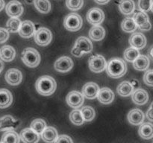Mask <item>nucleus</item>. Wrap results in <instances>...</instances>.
<instances>
[{"mask_svg": "<svg viewBox=\"0 0 153 143\" xmlns=\"http://www.w3.org/2000/svg\"><path fill=\"white\" fill-rule=\"evenodd\" d=\"M56 86L55 79L49 75L41 76L35 83L36 90L40 95L43 96H49L53 94L56 89Z\"/></svg>", "mask_w": 153, "mask_h": 143, "instance_id": "obj_1", "label": "nucleus"}, {"mask_svg": "<svg viewBox=\"0 0 153 143\" xmlns=\"http://www.w3.org/2000/svg\"><path fill=\"white\" fill-rule=\"evenodd\" d=\"M105 69L107 74L113 78L123 77L127 71L126 63L123 60L119 57L111 59L106 65Z\"/></svg>", "mask_w": 153, "mask_h": 143, "instance_id": "obj_2", "label": "nucleus"}, {"mask_svg": "<svg viewBox=\"0 0 153 143\" xmlns=\"http://www.w3.org/2000/svg\"><path fill=\"white\" fill-rule=\"evenodd\" d=\"M93 50V44L91 40L85 37H80L77 39L71 52L75 57H80L84 54L91 53Z\"/></svg>", "mask_w": 153, "mask_h": 143, "instance_id": "obj_3", "label": "nucleus"}, {"mask_svg": "<svg viewBox=\"0 0 153 143\" xmlns=\"http://www.w3.org/2000/svg\"><path fill=\"white\" fill-rule=\"evenodd\" d=\"M22 60L27 66L34 68L40 63V55L36 49L27 48L22 53Z\"/></svg>", "mask_w": 153, "mask_h": 143, "instance_id": "obj_4", "label": "nucleus"}, {"mask_svg": "<svg viewBox=\"0 0 153 143\" xmlns=\"http://www.w3.org/2000/svg\"><path fill=\"white\" fill-rule=\"evenodd\" d=\"M83 20L80 15L76 13H72L67 15L64 20V26L70 31H79L82 26Z\"/></svg>", "mask_w": 153, "mask_h": 143, "instance_id": "obj_5", "label": "nucleus"}, {"mask_svg": "<svg viewBox=\"0 0 153 143\" xmlns=\"http://www.w3.org/2000/svg\"><path fill=\"white\" fill-rule=\"evenodd\" d=\"M34 40L40 46H46L50 43L52 40V34L46 28H40L34 33Z\"/></svg>", "mask_w": 153, "mask_h": 143, "instance_id": "obj_6", "label": "nucleus"}, {"mask_svg": "<svg viewBox=\"0 0 153 143\" xmlns=\"http://www.w3.org/2000/svg\"><path fill=\"white\" fill-rule=\"evenodd\" d=\"M90 69L95 73H100L104 71L106 68L105 59L102 55H93L88 60Z\"/></svg>", "mask_w": 153, "mask_h": 143, "instance_id": "obj_7", "label": "nucleus"}, {"mask_svg": "<svg viewBox=\"0 0 153 143\" xmlns=\"http://www.w3.org/2000/svg\"><path fill=\"white\" fill-rule=\"evenodd\" d=\"M87 20L93 25H98L101 24L105 19V13L101 9L94 7L88 10L87 13Z\"/></svg>", "mask_w": 153, "mask_h": 143, "instance_id": "obj_8", "label": "nucleus"}, {"mask_svg": "<svg viewBox=\"0 0 153 143\" xmlns=\"http://www.w3.org/2000/svg\"><path fill=\"white\" fill-rule=\"evenodd\" d=\"M133 19L137 26L143 31H149L151 28V24L149 22L147 13L143 11L136 12L133 16Z\"/></svg>", "mask_w": 153, "mask_h": 143, "instance_id": "obj_9", "label": "nucleus"}, {"mask_svg": "<svg viewBox=\"0 0 153 143\" xmlns=\"http://www.w3.org/2000/svg\"><path fill=\"white\" fill-rule=\"evenodd\" d=\"M23 6L22 3L16 0H12L7 3L5 7L7 14L11 18H18L23 13Z\"/></svg>", "mask_w": 153, "mask_h": 143, "instance_id": "obj_10", "label": "nucleus"}, {"mask_svg": "<svg viewBox=\"0 0 153 143\" xmlns=\"http://www.w3.org/2000/svg\"><path fill=\"white\" fill-rule=\"evenodd\" d=\"M66 101L72 108H79L84 103V95L78 91H71L67 94Z\"/></svg>", "mask_w": 153, "mask_h": 143, "instance_id": "obj_11", "label": "nucleus"}, {"mask_svg": "<svg viewBox=\"0 0 153 143\" xmlns=\"http://www.w3.org/2000/svg\"><path fill=\"white\" fill-rule=\"evenodd\" d=\"M55 69L61 73L70 72L73 66V61L70 57L67 56L58 58L55 63Z\"/></svg>", "mask_w": 153, "mask_h": 143, "instance_id": "obj_12", "label": "nucleus"}, {"mask_svg": "<svg viewBox=\"0 0 153 143\" xmlns=\"http://www.w3.org/2000/svg\"><path fill=\"white\" fill-rule=\"evenodd\" d=\"M19 125V121L12 116L6 115L0 118V131H7L16 129Z\"/></svg>", "mask_w": 153, "mask_h": 143, "instance_id": "obj_13", "label": "nucleus"}, {"mask_svg": "<svg viewBox=\"0 0 153 143\" xmlns=\"http://www.w3.org/2000/svg\"><path fill=\"white\" fill-rule=\"evenodd\" d=\"M5 80L7 83L12 86L19 85L22 82V74L17 69H10L5 73Z\"/></svg>", "mask_w": 153, "mask_h": 143, "instance_id": "obj_14", "label": "nucleus"}, {"mask_svg": "<svg viewBox=\"0 0 153 143\" xmlns=\"http://www.w3.org/2000/svg\"><path fill=\"white\" fill-rule=\"evenodd\" d=\"M19 34L23 38H30L34 35L35 26L31 21L25 20L21 22L19 28Z\"/></svg>", "mask_w": 153, "mask_h": 143, "instance_id": "obj_15", "label": "nucleus"}, {"mask_svg": "<svg viewBox=\"0 0 153 143\" xmlns=\"http://www.w3.org/2000/svg\"><path fill=\"white\" fill-rule=\"evenodd\" d=\"M19 138L23 143H37L40 140V135L31 128H25L21 131Z\"/></svg>", "mask_w": 153, "mask_h": 143, "instance_id": "obj_16", "label": "nucleus"}, {"mask_svg": "<svg viewBox=\"0 0 153 143\" xmlns=\"http://www.w3.org/2000/svg\"><path fill=\"white\" fill-rule=\"evenodd\" d=\"M100 87L94 82H88L85 83L82 88V95L88 99H94L98 95Z\"/></svg>", "mask_w": 153, "mask_h": 143, "instance_id": "obj_17", "label": "nucleus"}, {"mask_svg": "<svg viewBox=\"0 0 153 143\" xmlns=\"http://www.w3.org/2000/svg\"><path fill=\"white\" fill-rule=\"evenodd\" d=\"M129 44L136 49H142L146 46V39L143 34L139 32L134 33L129 38Z\"/></svg>", "mask_w": 153, "mask_h": 143, "instance_id": "obj_18", "label": "nucleus"}, {"mask_svg": "<svg viewBox=\"0 0 153 143\" xmlns=\"http://www.w3.org/2000/svg\"><path fill=\"white\" fill-rule=\"evenodd\" d=\"M131 95L133 102L137 105H143L149 100V95L143 89L137 88L133 91Z\"/></svg>", "mask_w": 153, "mask_h": 143, "instance_id": "obj_19", "label": "nucleus"}, {"mask_svg": "<svg viewBox=\"0 0 153 143\" xmlns=\"http://www.w3.org/2000/svg\"><path fill=\"white\" fill-rule=\"evenodd\" d=\"M97 98L102 104H111L114 99V94L111 89L108 87H104L100 89Z\"/></svg>", "mask_w": 153, "mask_h": 143, "instance_id": "obj_20", "label": "nucleus"}, {"mask_svg": "<svg viewBox=\"0 0 153 143\" xmlns=\"http://www.w3.org/2000/svg\"><path fill=\"white\" fill-rule=\"evenodd\" d=\"M128 121L132 125H141L144 120V114L140 109H133L128 113Z\"/></svg>", "mask_w": 153, "mask_h": 143, "instance_id": "obj_21", "label": "nucleus"}, {"mask_svg": "<svg viewBox=\"0 0 153 143\" xmlns=\"http://www.w3.org/2000/svg\"><path fill=\"white\" fill-rule=\"evenodd\" d=\"M40 135L43 141L46 143L55 142L58 136V131L53 127H46Z\"/></svg>", "mask_w": 153, "mask_h": 143, "instance_id": "obj_22", "label": "nucleus"}, {"mask_svg": "<svg viewBox=\"0 0 153 143\" xmlns=\"http://www.w3.org/2000/svg\"><path fill=\"white\" fill-rule=\"evenodd\" d=\"M16 56L14 48L10 46H4L0 49V58L6 62H10Z\"/></svg>", "mask_w": 153, "mask_h": 143, "instance_id": "obj_23", "label": "nucleus"}, {"mask_svg": "<svg viewBox=\"0 0 153 143\" xmlns=\"http://www.w3.org/2000/svg\"><path fill=\"white\" fill-rule=\"evenodd\" d=\"M13 101L12 94L8 89H0V108H7Z\"/></svg>", "mask_w": 153, "mask_h": 143, "instance_id": "obj_24", "label": "nucleus"}, {"mask_svg": "<svg viewBox=\"0 0 153 143\" xmlns=\"http://www.w3.org/2000/svg\"><path fill=\"white\" fill-rule=\"evenodd\" d=\"M138 133L141 138L144 139H150L153 136V125L149 122H145L140 125Z\"/></svg>", "mask_w": 153, "mask_h": 143, "instance_id": "obj_25", "label": "nucleus"}, {"mask_svg": "<svg viewBox=\"0 0 153 143\" xmlns=\"http://www.w3.org/2000/svg\"><path fill=\"white\" fill-rule=\"evenodd\" d=\"M149 66V60L146 55H139L134 61L133 66L138 71H145Z\"/></svg>", "mask_w": 153, "mask_h": 143, "instance_id": "obj_26", "label": "nucleus"}, {"mask_svg": "<svg viewBox=\"0 0 153 143\" xmlns=\"http://www.w3.org/2000/svg\"><path fill=\"white\" fill-rule=\"evenodd\" d=\"M118 6L120 12L124 15H130L135 9V4L133 0H121Z\"/></svg>", "mask_w": 153, "mask_h": 143, "instance_id": "obj_27", "label": "nucleus"}, {"mask_svg": "<svg viewBox=\"0 0 153 143\" xmlns=\"http://www.w3.org/2000/svg\"><path fill=\"white\" fill-rule=\"evenodd\" d=\"M134 90V87L129 81H123L118 85L117 88V92L120 96L127 97L131 95L133 91Z\"/></svg>", "mask_w": 153, "mask_h": 143, "instance_id": "obj_28", "label": "nucleus"}, {"mask_svg": "<svg viewBox=\"0 0 153 143\" xmlns=\"http://www.w3.org/2000/svg\"><path fill=\"white\" fill-rule=\"evenodd\" d=\"M89 36L94 41H100L104 39L105 36V31L100 25H94L91 28L89 31Z\"/></svg>", "mask_w": 153, "mask_h": 143, "instance_id": "obj_29", "label": "nucleus"}, {"mask_svg": "<svg viewBox=\"0 0 153 143\" xmlns=\"http://www.w3.org/2000/svg\"><path fill=\"white\" fill-rule=\"evenodd\" d=\"M20 138L19 135L14 131L13 130H7L1 136V143H19Z\"/></svg>", "mask_w": 153, "mask_h": 143, "instance_id": "obj_30", "label": "nucleus"}, {"mask_svg": "<svg viewBox=\"0 0 153 143\" xmlns=\"http://www.w3.org/2000/svg\"><path fill=\"white\" fill-rule=\"evenodd\" d=\"M121 28L125 32H134L137 29V26L132 17H126L123 20Z\"/></svg>", "mask_w": 153, "mask_h": 143, "instance_id": "obj_31", "label": "nucleus"}, {"mask_svg": "<svg viewBox=\"0 0 153 143\" xmlns=\"http://www.w3.org/2000/svg\"><path fill=\"white\" fill-rule=\"evenodd\" d=\"M37 10L42 13H48L51 10V3L49 0H34Z\"/></svg>", "mask_w": 153, "mask_h": 143, "instance_id": "obj_32", "label": "nucleus"}, {"mask_svg": "<svg viewBox=\"0 0 153 143\" xmlns=\"http://www.w3.org/2000/svg\"><path fill=\"white\" fill-rule=\"evenodd\" d=\"M46 128V123L43 119H36L31 123V129L35 131L39 135L42 133L43 130Z\"/></svg>", "mask_w": 153, "mask_h": 143, "instance_id": "obj_33", "label": "nucleus"}, {"mask_svg": "<svg viewBox=\"0 0 153 143\" xmlns=\"http://www.w3.org/2000/svg\"><path fill=\"white\" fill-rule=\"evenodd\" d=\"M81 113H82L84 121L85 122H91L95 118V110L91 106H85L82 107Z\"/></svg>", "mask_w": 153, "mask_h": 143, "instance_id": "obj_34", "label": "nucleus"}, {"mask_svg": "<svg viewBox=\"0 0 153 143\" xmlns=\"http://www.w3.org/2000/svg\"><path fill=\"white\" fill-rule=\"evenodd\" d=\"M70 119L72 122V123L76 125H78V126L83 125L84 122H85L83 117H82L81 110H75L72 111L70 113Z\"/></svg>", "mask_w": 153, "mask_h": 143, "instance_id": "obj_35", "label": "nucleus"}, {"mask_svg": "<svg viewBox=\"0 0 153 143\" xmlns=\"http://www.w3.org/2000/svg\"><path fill=\"white\" fill-rule=\"evenodd\" d=\"M21 22L18 18H10L7 22L6 26L8 32L16 33L19 31Z\"/></svg>", "mask_w": 153, "mask_h": 143, "instance_id": "obj_36", "label": "nucleus"}, {"mask_svg": "<svg viewBox=\"0 0 153 143\" xmlns=\"http://www.w3.org/2000/svg\"><path fill=\"white\" fill-rule=\"evenodd\" d=\"M124 58L126 60L130 61V62H133L137 57L140 55L138 49H136L134 48H128L124 52Z\"/></svg>", "mask_w": 153, "mask_h": 143, "instance_id": "obj_37", "label": "nucleus"}, {"mask_svg": "<svg viewBox=\"0 0 153 143\" xmlns=\"http://www.w3.org/2000/svg\"><path fill=\"white\" fill-rule=\"evenodd\" d=\"M84 4L83 0H66V5L67 8L73 11L80 10Z\"/></svg>", "mask_w": 153, "mask_h": 143, "instance_id": "obj_38", "label": "nucleus"}, {"mask_svg": "<svg viewBox=\"0 0 153 143\" xmlns=\"http://www.w3.org/2000/svg\"><path fill=\"white\" fill-rule=\"evenodd\" d=\"M138 7L141 11L149 12L152 10V0H138Z\"/></svg>", "mask_w": 153, "mask_h": 143, "instance_id": "obj_39", "label": "nucleus"}, {"mask_svg": "<svg viewBox=\"0 0 153 143\" xmlns=\"http://www.w3.org/2000/svg\"><path fill=\"white\" fill-rule=\"evenodd\" d=\"M152 74H153V71L152 69L147 70L146 72V73L144 74L143 76V81L146 83V85L149 86H152L153 83H152Z\"/></svg>", "mask_w": 153, "mask_h": 143, "instance_id": "obj_40", "label": "nucleus"}, {"mask_svg": "<svg viewBox=\"0 0 153 143\" xmlns=\"http://www.w3.org/2000/svg\"><path fill=\"white\" fill-rule=\"evenodd\" d=\"M9 38V32L6 28H0V43H5Z\"/></svg>", "mask_w": 153, "mask_h": 143, "instance_id": "obj_41", "label": "nucleus"}, {"mask_svg": "<svg viewBox=\"0 0 153 143\" xmlns=\"http://www.w3.org/2000/svg\"><path fill=\"white\" fill-rule=\"evenodd\" d=\"M55 143H73V142L69 136L61 135L58 136L55 141Z\"/></svg>", "mask_w": 153, "mask_h": 143, "instance_id": "obj_42", "label": "nucleus"}, {"mask_svg": "<svg viewBox=\"0 0 153 143\" xmlns=\"http://www.w3.org/2000/svg\"><path fill=\"white\" fill-rule=\"evenodd\" d=\"M146 117H147V119H149L151 122L153 120V119H152V104H151V106L149 107V109L147 110V112H146Z\"/></svg>", "mask_w": 153, "mask_h": 143, "instance_id": "obj_43", "label": "nucleus"}, {"mask_svg": "<svg viewBox=\"0 0 153 143\" xmlns=\"http://www.w3.org/2000/svg\"><path fill=\"white\" fill-rule=\"evenodd\" d=\"M130 83H131V84L132 85V86L134 87V89H137V86H138V85H139L138 81H137V80H132L131 82H130Z\"/></svg>", "mask_w": 153, "mask_h": 143, "instance_id": "obj_44", "label": "nucleus"}, {"mask_svg": "<svg viewBox=\"0 0 153 143\" xmlns=\"http://www.w3.org/2000/svg\"><path fill=\"white\" fill-rule=\"evenodd\" d=\"M94 1L99 4H107L110 0H94Z\"/></svg>", "mask_w": 153, "mask_h": 143, "instance_id": "obj_45", "label": "nucleus"}, {"mask_svg": "<svg viewBox=\"0 0 153 143\" xmlns=\"http://www.w3.org/2000/svg\"><path fill=\"white\" fill-rule=\"evenodd\" d=\"M4 6H5V2L4 0H0V11L3 10Z\"/></svg>", "mask_w": 153, "mask_h": 143, "instance_id": "obj_46", "label": "nucleus"}, {"mask_svg": "<svg viewBox=\"0 0 153 143\" xmlns=\"http://www.w3.org/2000/svg\"><path fill=\"white\" fill-rule=\"evenodd\" d=\"M3 68H4V64H3L2 61L0 60V73H1V71H2Z\"/></svg>", "mask_w": 153, "mask_h": 143, "instance_id": "obj_47", "label": "nucleus"}, {"mask_svg": "<svg viewBox=\"0 0 153 143\" xmlns=\"http://www.w3.org/2000/svg\"><path fill=\"white\" fill-rule=\"evenodd\" d=\"M25 3L28 4H31L34 2V0H25Z\"/></svg>", "mask_w": 153, "mask_h": 143, "instance_id": "obj_48", "label": "nucleus"}, {"mask_svg": "<svg viewBox=\"0 0 153 143\" xmlns=\"http://www.w3.org/2000/svg\"><path fill=\"white\" fill-rule=\"evenodd\" d=\"M149 55H150V58L152 59V49H151V52H150V54H149Z\"/></svg>", "mask_w": 153, "mask_h": 143, "instance_id": "obj_49", "label": "nucleus"}, {"mask_svg": "<svg viewBox=\"0 0 153 143\" xmlns=\"http://www.w3.org/2000/svg\"><path fill=\"white\" fill-rule=\"evenodd\" d=\"M0 143H1V142H0Z\"/></svg>", "mask_w": 153, "mask_h": 143, "instance_id": "obj_50", "label": "nucleus"}]
</instances>
